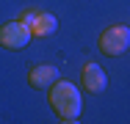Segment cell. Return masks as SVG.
I'll return each mask as SVG.
<instances>
[{"instance_id":"obj_3","label":"cell","mask_w":130,"mask_h":124,"mask_svg":"<svg viewBox=\"0 0 130 124\" xmlns=\"http://www.w3.org/2000/svg\"><path fill=\"white\" fill-rule=\"evenodd\" d=\"M30 39H33L30 28H28L25 22H20V19L0 25V47H6V50H22V47H28Z\"/></svg>"},{"instance_id":"obj_6","label":"cell","mask_w":130,"mask_h":124,"mask_svg":"<svg viewBox=\"0 0 130 124\" xmlns=\"http://www.w3.org/2000/svg\"><path fill=\"white\" fill-rule=\"evenodd\" d=\"M55 30H58V19H55V14H50V11H36V17H33V22H30V33H33V39L53 36Z\"/></svg>"},{"instance_id":"obj_1","label":"cell","mask_w":130,"mask_h":124,"mask_svg":"<svg viewBox=\"0 0 130 124\" xmlns=\"http://www.w3.org/2000/svg\"><path fill=\"white\" fill-rule=\"evenodd\" d=\"M47 102L55 110L58 121L64 124H75L80 116V108H83V97H80V88L69 80H55L50 88H47Z\"/></svg>"},{"instance_id":"obj_5","label":"cell","mask_w":130,"mask_h":124,"mask_svg":"<svg viewBox=\"0 0 130 124\" xmlns=\"http://www.w3.org/2000/svg\"><path fill=\"white\" fill-rule=\"evenodd\" d=\"M55 80H58V69H55L53 64H36V66L28 69V86L36 88V91L50 88Z\"/></svg>"},{"instance_id":"obj_4","label":"cell","mask_w":130,"mask_h":124,"mask_svg":"<svg viewBox=\"0 0 130 124\" xmlns=\"http://www.w3.org/2000/svg\"><path fill=\"white\" fill-rule=\"evenodd\" d=\"M105 86H108V77H105V69L100 64L89 61L83 69H80V88L86 94H103Z\"/></svg>"},{"instance_id":"obj_2","label":"cell","mask_w":130,"mask_h":124,"mask_svg":"<svg viewBox=\"0 0 130 124\" xmlns=\"http://www.w3.org/2000/svg\"><path fill=\"white\" fill-rule=\"evenodd\" d=\"M97 44H100V52L108 55V58H116V55L127 52L130 28L127 25H111V28H105L103 33H100V39H97Z\"/></svg>"},{"instance_id":"obj_7","label":"cell","mask_w":130,"mask_h":124,"mask_svg":"<svg viewBox=\"0 0 130 124\" xmlns=\"http://www.w3.org/2000/svg\"><path fill=\"white\" fill-rule=\"evenodd\" d=\"M33 17H36V11H25V14L20 17V22H25L28 28H30V22H33Z\"/></svg>"}]
</instances>
